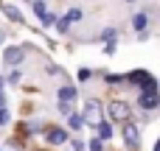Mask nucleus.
Masks as SVG:
<instances>
[{
    "label": "nucleus",
    "mask_w": 160,
    "mask_h": 151,
    "mask_svg": "<svg viewBox=\"0 0 160 151\" xmlns=\"http://www.w3.org/2000/svg\"><path fill=\"white\" fill-rule=\"evenodd\" d=\"M22 59H25V48L22 45H14V48H6L3 50V62L6 64H20Z\"/></svg>",
    "instance_id": "obj_3"
},
{
    "label": "nucleus",
    "mask_w": 160,
    "mask_h": 151,
    "mask_svg": "<svg viewBox=\"0 0 160 151\" xmlns=\"http://www.w3.org/2000/svg\"><path fill=\"white\" fill-rule=\"evenodd\" d=\"M0 106H6V95L3 92H0Z\"/></svg>",
    "instance_id": "obj_24"
},
{
    "label": "nucleus",
    "mask_w": 160,
    "mask_h": 151,
    "mask_svg": "<svg viewBox=\"0 0 160 151\" xmlns=\"http://www.w3.org/2000/svg\"><path fill=\"white\" fill-rule=\"evenodd\" d=\"M104 53H107V56H112V53H115V39H107V45H104Z\"/></svg>",
    "instance_id": "obj_15"
},
{
    "label": "nucleus",
    "mask_w": 160,
    "mask_h": 151,
    "mask_svg": "<svg viewBox=\"0 0 160 151\" xmlns=\"http://www.w3.org/2000/svg\"><path fill=\"white\" fill-rule=\"evenodd\" d=\"M79 78H82V81H87V78H90V70H87V67H82V70H79Z\"/></svg>",
    "instance_id": "obj_21"
},
{
    "label": "nucleus",
    "mask_w": 160,
    "mask_h": 151,
    "mask_svg": "<svg viewBox=\"0 0 160 151\" xmlns=\"http://www.w3.org/2000/svg\"><path fill=\"white\" fill-rule=\"evenodd\" d=\"M56 28H59V31H62V34H65V31H68V28H70V22H68V20H65V17H62V20H59V25H56Z\"/></svg>",
    "instance_id": "obj_18"
},
{
    "label": "nucleus",
    "mask_w": 160,
    "mask_h": 151,
    "mask_svg": "<svg viewBox=\"0 0 160 151\" xmlns=\"http://www.w3.org/2000/svg\"><path fill=\"white\" fill-rule=\"evenodd\" d=\"M82 120H87V123L98 126V123H101V101L90 98V101L84 104V118H82Z\"/></svg>",
    "instance_id": "obj_2"
},
{
    "label": "nucleus",
    "mask_w": 160,
    "mask_h": 151,
    "mask_svg": "<svg viewBox=\"0 0 160 151\" xmlns=\"http://www.w3.org/2000/svg\"><path fill=\"white\" fill-rule=\"evenodd\" d=\"M138 104H141L143 109H155V106L160 104V95L158 92H143V95L138 98Z\"/></svg>",
    "instance_id": "obj_6"
},
{
    "label": "nucleus",
    "mask_w": 160,
    "mask_h": 151,
    "mask_svg": "<svg viewBox=\"0 0 160 151\" xmlns=\"http://www.w3.org/2000/svg\"><path fill=\"white\" fill-rule=\"evenodd\" d=\"M90 151H101V140H93L90 143Z\"/></svg>",
    "instance_id": "obj_22"
},
{
    "label": "nucleus",
    "mask_w": 160,
    "mask_h": 151,
    "mask_svg": "<svg viewBox=\"0 0 160 151\" xmlns=\"http://www.w3.org/2000/svg\"><path fill=\"white\" fill-rule=\"evenodd\" d=\"M96 129H98V140H110V137H112V126H110V123H104V120H101Z\"/></svg>",
    "instance_id": "obj_9"
},
{
    "label": "nucleus",
    "mask_w": 160,
    "mask_h": 151,
    "mask_svg": "<svg viewBox=\"0 0 160 151\" xmlns=\"http://www.w3.org/2000/svg\"><path fill=\"white\" fill-rule=\"evenodd\" d=\"M45 137H48V143H51V146H62V143H68V132H65V129H59V126L45 129Z\"/></svg>",
    "instance_id": "obj_5"
},
{
    "label": "nucleus",
    "mask_w": 160,
    "mask_h": 151,
    "mask_svg": "<svg viewBox=\"0 0 160 151\" xmlns=\"http://www.w3.org/2000/svg\"><path fill=\"white\" fill-rule=\"evenodd\" d=\"M73 101H76V87H70V84L62 87L59 90V104H73Z\"/></svg>",
    "instance_id": "obj_7"
},
{
    "label": "nucleus",
    "mask_w": 160,
    "mask_h": 151,
    "mask_svg": "<svg viewBox=\"0 0 160 151\" xmlns=\"http://www.w3.org/2000/svg\"><path fill=\"white\" fill-rule=\"evenodd\" d=\"M3 14H6L8 20H14V22H22V14H20L14 6H3Z\"/></svg>",
    "instance_id": "obj_10"
},
{
    "label": "nucleus",
    "mask_w": 160,
    "mask_h": 151,
    "mask_svg": "<svg viewBox=\"0 0 160 151\" xmlns=\"http://www.w3.org/2000/svg\"><path fill=\"white\" fill-rule=\"evenodd\" d=\"M53 22H56V17H53V14H51V11H48V14H45V17H42V25H53Z\"/></svg>",
    "instance_id": "obj_17"
},
{
    "label": "nucleus",
    "mask_w": 160,
    "mask_h": 151,
    "mask_svg": "<svg viewBox=\"0 0 160 151\" xmlns=\"http://www.w3.org/2000/svg\"><path fill=\"white\" fill-rule=\"evenodd\" d=\"M107 112H110V118H112L115 123H129V115H132V109H129L127 101H112Z\"/></svg>",
    "instance_id": "obj_1"
},
{
    "label": "nucleus",
    "mask_w": 160,
    "mask_h": 151,
    "mask_svg": "<svg viewBox=\"0 0 160 151\" xmlns=\"http://www.w3.org/2000/svg\"><path fill=\"white\" fill-rule=\"evenodd\" d=\"M3 42H6V31L0 28V45H3Z\"/></svg>",
    "instance_id": "obj_23"
},
{
    "label": "nucleus",
    "mask_w": 160,
    "mask_h": 151,
    "mask_svg": "<svg viewBox=\"0 0 160 151\" xmlns=\"http://www.w3.org/2000/svg\"><path fill=\"white\" fill-rule=\"evenodd\" d=\"M124 140H127L129 149H138L141 146V132H138L135 123H124Z\"/></svg>",
    "instance_id": "obj_4"
},
{
    "label": "nucleus",
    "mask_w": 160,
    "mask_h": 151,
    "mask_svg": "<svg viewBox=\"0 0 160 151\" xmlns=\"http://www.w3.org/2000/svg\"><path fill=\"white\" fill-rule=\"evenodd\" d=\"M146 25H149V14H143V11H141V14H135V17H132V28H135V31H141V34H143V31H146Z\"/></svg>",
    "instance_id": "obj_8"
},
{
    "label": "nucleus",
    "mask_w": 160,
    "mask_h": 151,
    "mask_svg": "<svg viewBox=\"0 0 160 151\" xmlns=\"http://www.w3.org/2000/svg\"><path fill=\"white\" fill-rule=\"evenodd\" d=\"M68 120H70V129H82V126H84V120H82L79 115H73V112L68 115Z\"/></svg>",
    "instance_id": "obj_12"
},
{
    "label": "nucleus",
    "mask_w": 160,
    "mask_h": 151,
    "mask_svg": "<svg viewBox=\"0 0 160 151\" xmlns=\"http://www.w3.org/2000/svg\"><path fill=\"white\" fill-rule=\"evenodd\" d=\"M45 73H48V76H56V73H59V67H56V64H48V67H45Z\"/></svg>",
    "instance_id": "obj_20"
},
{
    "label": "nucleus",
    "mask_w": 160,
    "mask_h": 151,
    "mask_svg": "<svg viewBox=\"0 0 160 151\" xmlns=\"http://www.w3.org/2000/svg\"><path fill=\"white\" fill-rule=\"evenodd\" d=\"M101 36H104V39H115V28H107V31H104Z\"/></svg>",
    "instance_id": "obj_19"
},
{
    "label": "nucleus",
    "mask_w": 160,
    "mask_h": 151,
    "mask_svg": "<svg viewBox=\"0 0 160 151\" xmlns=\"http://www.w3.org/2000/svg\"><path fill=\"white\" fill-rule=\"evenodd\" d=\"M6 123H8V109L0 106V126H6Z\"/></svg>",
    "instance_id": "obj_16"
},
{
    "label": "nucleus",
    "mask_w": 160,
    "mask_h": 151,
    "mask_svg": "<svg viewBox=\"0 0 160 151\" xmlns=\"http://www.w3.org/2000/svg\"><path fill=\"white\" fill-rule=\"evenodd\" d=\"M65 20H68V22H76V20H82V11H79V8H70Z\"/></svg>",
    "instance_id": "obj_14"
},
{
    "label": "nucleus",
    "mask_w": 160,
    "mask_h": 151,
    "mask_svg": "<svg viewBox=\"0 0 160 151\" xmlns=\"http://www.w3.org/2000/svg\"><path fill=\"white\" fill-rule=\"evenodd\" d=\"M34 14H37L39 20H42V17L48 14V8H45V3H42V0H34Z\"/></svg>",
    "instance_id": "obj_11"
},
{
    "label": "nucleus",
    "mask_w": 160,
    "mask_h": 151,
    "mask_svg": "<svg viewBox=\"0 0 160 151\" xmlns=\"http://www.w3.org/2000/svg\"><path fill=\"white\" fill-rule=\"evenodd\" d=\"M149 73H143V70H135V73H129V81H135V84H141L143 78H146Z\"/></svg>",
    "instance_id": "obj_13"
},
{
    "label": "nucleus",
    "mask_w": 160,
    "mask_h": 151,
    "mask_svg": "<svg viewBox=\"0 0 160 151\" xmlns=\"http://www.w3.org/2000/svg\"><path fill=\"white\" fill-rule=\"evenodd\" d=\"M0 90H3V78H0Z\"/></svg>",
    "instance_id": "obj_25"
}]
</instances>
